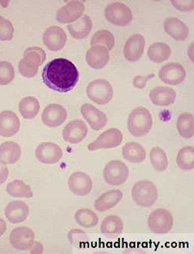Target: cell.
Returning <instances> with one entry per match:
<instances>
[{"label":"cell","instance_id":"cell-1","mask_svg":"<svg viewBox=\"0 0 194 254\" xmlns=\"http://www.w3.org/2000/svg\"><path fill=\"white\" fill-rule=\"evenodd\" d=\"M42 79L46 87L54 92L67 93L75 88L80 73L74 63L67 59L52 60L45 65Z\"/></svg>","mask_w":194,"mask_h":254},{"label":"cell","instance_id":"cell-2","mask_svg":"<svg viewBox=\"0 0 194 254\" xmlns=\"http://www.w3.org/2000/svg\"><path fill=\"white\" fill-rule=\"evenodd\" d=\"M46 60V52L42 48L36 46L28 48L19 62V72L23 77L32 78L37 74L39 66H41Z\"/></svg>","mask_w":194,"mask_h":254},{"label":"cell","instance_id":"cell-3","mask_svg":"<svg viewBox=\"0 0 194 254\" xmlns=\"http://www.w3.org/2000/svg\"><path fill=\"white\" fill-rule=\"evenodd\" d=\"M128 130L134 137L147 135L153 126V118L148 109L136 108L128 117Z\"/></svg>","mask_w":194,"mask_h":254},{"label":"cell","instance_id":"cell-4","mask_svg":"<svg viewBox=\"0 0 194 254\" xmlns=\"http://www.w3.org/2000/svg\"><path fill=\"white\" fill-rule=\"evenodd\" d=\"M131 193L135 203L142 207H151L158 197L157 187L148 180L136 182L132 188Z\"/></svg>","mask_w":194,"mask_h":254},{"label":"cell","instance_id":"cell-5","mask_svg":"<svg viewBox=\"0 0 194 254\" xmlns=\"http://www.w3.org/2000/svg\"><path fill=\"white\" fill-rule=\"evenodd\" d=\"M89 98L98 105H105L112 100L113 90L109 81L97 79L91 81L87 88Z\"/></svg>","mask_w":194,"mask_h":254},{"label":"cell","instance_id":"cell-6","mask_svg":"<svg viewBox=\"0 0 194 254\" xmlns=\"http://www.w3.org/2000/svg\"><path fill=\"white\" fill-rule=\"evenodd\" d=\"M148 227L154 234H167L174 227V217L169 210L157 209L149 216Z\"/></svg>","mask_w":194,"mask_h":254},{"label":"cell","instance_id":"cell-7","mask_svg":"<svg viewBox=\"0 0 194 254\" xmlns=\"http://www.w3.org/2000/svg\"><path fill=\"white\" fill-rule=\"evenodd\" d=\"M104 14L109 22L118 26H127L133 19L131 9L122 2L109 4L106 6Z\"/></svg>","mask_w":194,"mask_h":254},{"label":"cell","instance_id":"cell-8","mask_svg":"<svg viewBox=\"0 0 194 254\" xmlns=\"http://www.w3.org/2000/svg\"><path fill=\"white\" fill-rule=\"evenodd\" d=\"M129 169L120 161H112L104 168L103 178L108 185L112 186L123 185L129 178Z\"/></svg>","mask_w":194,"mask_h":254},{"label":"cell","instance_id":"cell-9","mask_svg":"<svg viewBox=\"0 0 194 254\" xmlns=\"http://www.w3.org/2000/svg\"><path fill=\"white\" fill-rule=\"evenodd\" d=\"M123 135L117 128H111L102 133L94 142L88 145L89 151L109 149L117 147L123 141Z\"/></svg>","mask_w":194,"mask_h":254},{"label":"cell","instance_id":"cell-10","mask_svg":"<svg viewBox=\"0 0 194 254\" xmlns=\"http://www.w3.org/2000/svg\"><path fill=\"white\" fill-rule=\"evenodd\" d=\"M35 154L38 161L45 165H53L61 160L63 150L55 143L43 142L37 146Z\"/></svg>","mask_w":194,"mask_h":254},{"label":"cell","instance_id":"cell-11","mask_svg":"<svg viewBox=\"0 0 194 254\" xmlns=\"http://www.w3.org/2000/svg\"><path fill=\"white\" fill-rule=\"evenodd\" d=\"M33 231L26 227H19L12 230L9 236V243L12 248L19 251H27L34 242Z\"/></svg>","mask_w":194,"mask_h":254},{"label":"cell","instance_id":"cell-12","mask_svg":"<svg viewBox=\"0 0 194 254\" xmlns=\"http://www.w3.org/2000/svg\"><path fill=\"white\" fill-rule=\"evenodd\" d=\"M159 78L168 85H178L182 83L185 79L186 70L179 63H168L160 68Z\"/></svg>","mask_w":194,"mask_h":254},{"label":"cell","instance_id":"cell-13","mask_svg":"<svg viewBox=\"0 0 194 254\" xmlns=\"http://www.w3.org/2000/svg\"><path fill=\"white\" fill-rule=\"evenodd\" d=\"M68 187L72 193L77 196H87L93 189V181L87 174L81 171L70 175Z\"/></svg>","mask_w":194,"mask_h":254},{"label":"cell","instance_id":"cell-14","mask_svg":"<svg viewBox=\"0 0 194 254\" xmlns=\"http://www.w3.org/2000/svg\"><path fill=\"white\" fill-rule=\"evenodd\" d=\"M43 43L53 52L60 51L67 43V36L62 28L53 26L48 28L43 34Z\"/></svg>","mask_w":194,"mask_h":254},{"label":"cell","instance_id":"cell-15","mask_svg":"<svg viewBox=\"0 0 194 254\" xmlns=\"http://www.w3.org/2000/svg\"><path fill=\"white\" fill-rule=\"evenodd\" d=\"M67 118V110L59 104L48 105L42 114L43 124L50 127H56L61 126Z\"/></svg>","mask_w":194,"mask_h":254},{"label":"cell","instance_id":"cell-16","mask_svg":"<svg viewBox=\"0 0 194 254\" xmlns=\"http://www.w3.org/2000/svg\"><path fill=\"white\" fill-rule=\"evenodd\" d=\"M88 127L85 122L81 120H74L65 126L63 137L65 141L71 144H78L84 141L87 136Z\"/></svg>","mask_w":194,"mask_h":254},{"label":"cell","instance_id":"cell-17","mask_svg":"<svg viewBox=\"0 0 194 254\" xmlns=\"http://www.w3.org/2000/svg\"><path fill=\"white\" fill-rule=\"evenodd\" d=\"M85 6L80 1H71L62 7L56 13V20L60 23H71L80 19L84 14Z\"/></svg>","mask_w":194,"mask_h":254},{"label":"cell","instance_id":"cell-18","mask_svg":"<svg viewBox=\"0 0 194 254\" xmlns=\"http://www.w3.org/2000/svg\"><path fill=\"white\" fill-rule=\"evenodd\" d=\"M80 111L83 117L94 130H102L107 124V116L91 104H84Z\"/></svg>","mask_w":194,"mask_h":254},{"label":"cell","instance_id":"cell-19","mask_svg":"<svg viewBox=\"0 0 194 254\" xmlns=\"http://www.w3.org/2000/svg\"><path fill=\"white\" fill-rule=\"evenodd\" d=\"M20 128V121L16 114L11 111L0 112V135L10 137L17 134Z\"/></svg>","mask_w":194,"mask_h":254},{"label":"cell","instance_id":"cell-20","mask_svg":"<svg viewBox=\"0 0 194 254\" xmlns=\"http://www.w3.org/2000/svg\"><path fill=\"white\" fill-rule=\"evenodd\" d=\"M145 39L142 35H133L126 41L123 55L126 60L130 62L138 61L144 52Z\"/></svg>","mask_w":194,"mask_h":254},{"label":"cell","instance_id":"cell-21","mask_svg":"<svg viewBox=\"0 0 194 254\" xmlns=\"http://www.w3.org/2000/svg\"><path fill=\"white\" fill-rule=\"evenodd\" d=\"M109 60V50L104 46H92L86 54V61L90 66L95 69L104 68Z\"/></svg>","mask_w":194,"mask_h":254},{"label":"cell","instance_id":"cell-22","mask_svg":"<svg viewBox=\"0 0 194 254\" xmlns=\"http://www.w3.org/2000/svg\"><path fill=\"white\" fill-rule=\"evenodd\" d=\"M29 214V209L27 204L20 200L10 202L5 209V217L12 224L24 222Z\"/></svg>","mask_w":194,"mask_h":254},{"label":"cell","instance_id":"cell-23","mask_svg":"<svg viewBox=\"0 0 194 254\" xmlns=\"http://www.w3.org/2000/svg\"><path fill=\"white\" fill-rule=\"evenodd\" d=\"M164 30L169 36L177 41L185 40L189 35L188 26L176 17H169L165 19Z\"/></svg>","mask_w":194,"mask_h":254},{"label":"cell","instance_id":"cell-24","mask_svg":"<svg viewBox=\"0 0 194 254\" xmlns=\"http://www.w3.org/2000/svg\"><path fill=\"white\" fill-rule=\"evenodd\" d=\"M123 197V192L119 190H111L102 193L96 200V210L99 212H105L116 207Z\"/></svg>","mask_w":194,"mask_h":254},{"label":"cell","instance_id":"cell-25","mask_svg":"<svg viewBox=\"0 0 194 254\" xmlns=\"http://www.w3.org/2000/svg\"><path fill=\"white\" fill-rule=\"evenodd\" d=\"M177 93L173 88L158 86L153 88L150 93V98L154 105L158 106H168L175 102Z\"/></svg>","mask_w":194,"mask_h":254},{"label":"cell","instance_id":"cell-26","mask_svg":"<svg viewBox=\"0 0 194 254\" xmlns=\"http://www.w3.org/2000/svg\"><path fill=\"white\" fill-rule=\"evenodd\" d=\"M21 147L15 141H5L0 145V161L5 165L17 162L21 156Z\"/></svg>","mask_w":194,"mask_h":254},{"label":"cell","instance_id":"cell-27","mask_svg":"<svg viewBox=\"0 0 194 254\" xmlns=\"http://www.w3.org/2000/svg\"><path fill=\"white\" fill-rule=\"evenodd\" d=\"M93 22L88 15H84L77 22L70 24L69 31L72 37L76 39H84L91 33Z\"/></svg>","mask_w":194,"mask_h":254},{"label":"cell","instance_id":"cell-28","mask_svg":"<svg viewBox=\"0 0 194 254\" xmlns=\"http://www.w3.org/2000/svg\"><path fill=\"white\" fill-rule=\"evenodd\" d=\"M123 156L126 161L132 163L143 162L147 154L144 147L137 142H128L123 146Z\"/></svg>","mask_w":194,"mask_h":254},{"label":"cell","instance_id":"cell-29","mask_svg":"<svg viewBox=\"0 0 194 254\" xmlns=\"http://www.w3.org/2000/svg\"><path fill=\"white\" fill-rule=\"evenodd\" d=\"M19 112L25 119H32L36 117L40 109L37 98L29 96L22 98L19 104Z\"/></svg>","mask_w":194,"mask_h":254},{"label":"cell","instance_id":"cell-30","mask_svg":"<svg viewBox=\"0 0 194 254\" xmlns=\"http://www.w3.org/2000/svg\"><path fill=\"white\" fill-rule=\"evenodd\" d=\"M177 130L184 138H191L194 134V117L192 114L185 112L177 119Z\"/></svg>","mask_w":194,"mask_h":254},{"label":"cell","instance_id":"cell-31","mask_svg":"<svg viewBox=\"0 0 194 254\" xmlns=\"http://www.w3.org/2000/svg\"><path fill=\"white\" fill-rule=\"evenodd\" d=\"M148 57L156 63H163L168 60L171 55V49L168 45L164 43H156L152 44L148 49Z\"/></svg>","mask_w":194,"mask_h":254},{"label":"cell","instance_id":"cell-32","mask_svg":"<svg viewBox=\"0 0 194 254\" xmlns=\"http://www.w3.org/2000/svg\"><path fill=\"white\" fill-rule=\"evenodd\" d=\"M7 193L14 197H24L31 198L33 196L30 186L26 185L20 180H15L9 182L6 187Z\"/></svg>","mask_w":194,"mask_h":254},{"label":"cell","instance_id":"cell-33","mask_svg":"<svg viewBox=\"0 0 194 254\" xmlns=\"http://www.w3.org/2000/svg\"><path fill=\"white\" fill-rule=\"evenodd\" d=\"M123 220L118 216L109 215L105 217L101 224L100 231L105 234H119L123 232Z\"/></svg>","mask_w":194,"mask_h":254},{"label":"cell","instance_id":"cell-34","mask_svg":"<svg viewBox=\"0 0 194 254\" xmlns=\"http://www.w3.org/2000/svg\"><path fill=\"white\" fill-rule=\"evenodd\" d=\"M177 165L184 171H191L194 168V148L192 146L183 147L177 154Z\"/></svg>","mask_w":194,"mask_h":254},{"label":"cell","instance_id":"cell-35","mask_svg":"<svg viewBox=\"0 0 194 254\" xmlns=\"http://www.w3.org/2000/svg\"><path fill=\"white\" fill-rule=\"evenodd\" d=\"M76 221L79 225L85 228L95 227L99 222L98 216L93 210L80 209L75 214Z\"/></svg>","mask_w":194,"mask_h":254},{"label":"cell","instance_id":"cell-36","mask_svg":"<svg viewBox=\"0 0 194 254\" xmlns=\"http://www.w3.org/2000/svg\"><path fill=\"white\" fill-rule=\"evenodd\" d=\"M150 158L152 166L156 171L162 172L167 170L168 167L167 154L160 147H154L152 148Z\"/></svg>","mask_w":194,"mask_h":254},{"label":"cell","instance_id":"cell-37","mask_svg":"<svg viewBox=\"0 0 194 254\" xmlns=\"http://www.w3.org/2000/svg\"><path fill=\"white\" fill-rule=\"evenodd\" d=\"M91 46H102L110 51L115 45V37L107 30L97 31L91 39Z\"/></svg>","mask_w":194,"mask_h":254},{"label":"cell","instance_id":"cell-38","mask_svg":"<svg viewBox=\"0 0 194 254\" xmlns=\"http://www.w3.org/2000/svg\"><path fill=\"white\" fill-rule=\"evenodd\" d=\"M15 77V70L11 63L0 62V85H9Z\"/></svg>","mask_w":194,"mask_h":254},{"label":"cell","instance_id":"cell-39","mask_svg":"<svg viewBox=\"0 0 194 254\" xmlns=\"http://www.w3.org/2000/svg\"><path fill=\"white\" fill-rule=\"evenodd\" d=\"M14 31L12 22L0 16V40L9 41L12 39Z\"/></svg>","mask_w":194,"mask_h":254},{"label":"cell","instance_id":"cell-40","mask_svg":"<svg viewBox=\"0 0 194 254\" xmlns=\"http://www.w3.org/2000/svg\"><path fill=\"white\" fill-rule=\"evenodd\" d=\"M68 238L73 245L80 247L81 244L85 243L87 235L84 231L76 229V230H73L69 233Z\"/></svg>","mask_w":194,"mask_h":254},{"label":"cell","instance_id":"cell-41","mask_svg":"<svg viewBox=\"0 0 194 254\" xmlns=\"http://www.w3.org/2000/svg\"><path fill=\"white\" fill-rule=\"evenodd\" d=\"M176 9H179L182 12H190L194 8V1H171Z\"/></svg>","mask_w":194,"mask_h":254},{"label":"cell","instance_id":"cell-42","mask_svg":"<svg viewBox=\"0 0 194 254\" xmlns=\"http://www.w3.org/2000/svg\"><path fill=\"white\" fill-rule=\"evenodd\" d=\"M154 76H155L154 75H145V76L139 75V76H136L133 78V86L135 88H139V89H143L146 86L147 81L151 79V78H154Z\"/></svg>","mask_w":194,"mask_h":254},{"label":"cell","instance_id":"cell-43","mask_svg":"<svg viewBox=\"0 0 194 254\" xmlns=\"http://www.w3.org/2000/svg\"><path fill=\"white\" fill-rule=\"evenodd\" d=\"M8 175H9L8 168L4 163L0 161V185H2L6 181Z\"/></svg>","mask_w":194,"mask_h":254},{"label":"cell","instance_id":"cell-44","mask_svg":"<svg viewBox=\"0 0 194 254\" xmlns=\"http://www.w3.org/2000/svg\"><path fill=\"white\" fill-rule=\"evenodd\" d=\"M29 250L31 254H42L43 252V247L40 243L33 242Z\"/></svg>","mask_w":194,"mask_h":254},{"label":"cell","instance_id":"cell-45","mask_svg":"<svg viewBox=\"0 0 194 254\" xmlns=\"http://www.w3.org/2000/svg\"><path fill=\"white\" fill-rule=\"evenodd\" d=\"M6 224H5V220L0 218V237L3 235L4 233L6 231Z\"/></svg>","mask_w":194,"mask_h":254}]
</instances>
